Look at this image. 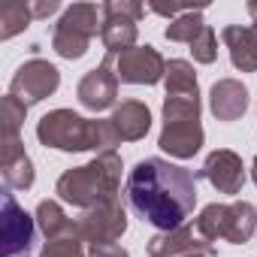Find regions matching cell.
I'll use <instances>...</instances> for the list:
<instances>
[{
  "label": "cell",
  "instance_id": "obj_29",
  "mask_svg": "<svg viewBox=\"0 0 257 257\" xmlns=\"http://www.w3.org/2000/svg\"><path fill=\"white\" fill-rule=\"evenodd\" d=\"M31 10H34V19H49L61 10V4L58 0H37V4H31Z\"/></svg>",
  "mask_w": 257,
  "mask_h": 257
},
{
  "label": "cell",
  "instance_id": "obj_22",
  "mask_svg": "<svg viewBox=\"0 0 257 257\" xmlns=\"http://www.w3.org/2000/svg\"><path fill=\"white\" fill-rule=\"evenodd\" d=\"M203 10H206V7H197V10H191V13L173 19V22L167 25L164 37H167L170 43H185V46H191V43L200 37V31L206 28V22H203Z\"/></svg>",
  "mask_w": 257,
  "mask_h": 257
},
{
  "label": "cell",
  "instance_id": "obj_26",
  "mask_svg": "<svg viewBox=\"0 0 257 257\" xmlns=\"http://www.w3.org/2000/svg\"><path fill=\"white\" fill-rule=\"evenodd\" d=\"M40 257H85L82 248V236H64V239H52L43 245Z\"/></svg>",
  "mask_w": 257,
  "mask_h": 257
},
{
  "label": "cell",
  "instance_id": "obj_19",
  "mask_svg": "<svg viewBox=\"0 0 257 257\" xmlns=\"http://www.w3.org/2000/svg\"><path fill=\"white\" fill-rule=\"evenodd\" d=\"M34 218H37V227L46 236V242L64 239V236H79V221H73L58 200H40Z\"/></svg>",
  "mask_w": 257,
  "mask_h": 257
},
{
  "label": "cell",
  "instance_id": "obj_12",
  "mask_svg": "<svg viewBox=\"0 0 257 257\" xmlns=\"http://www.w3.org/2000/svg\"><path fill=\"white\" fill-rule=\"evenodd\" d=\"M200 176L218 191V194H239L248 182V173H245V164L236 152L230 149H215L206 161H203V170Z\"/></svg>",
  "mask_w": 257,
  "mask_h": 257
},
{
  "label": "cell",
  "instance_id": "obj_14",
  "mask_svg": "<svg viewBox=\"0 0 257 257\" xmlns=\"http://www.w3.org/2000/svg\"><path fill=\"white\" fill-rule=\"evenodd\" d=\"M109 121L121 143H137V140H146V134L152 131V109L143 100H124L112 109Z\"/></svg>",
  "mask_w": 257,
  "mask_h": 257
},
{
  "label": "cell",
  "instance_id": "obj_17",
  "mask_svg": "<svg viewBox=\"0 0 257 257\" xmlns=\"http://www.w3.org/2000/svg\"><path fill=\"white\" fill-rule=\"evenodd\" d=\"M221 40L230 52V64L242 73H257V31L251 25H227Z\"/></svg>",
  "mask_w": 257,
  "mask_h": 257
},
{
  "label": "cell",
  "instance_id": "obj_4",
  "mask_svg": "<svg viewBox=\"0 0 257 257\" xmlns=\"http://www.w3.org/2000/svg\"><path fill=\"white\" fill-rule=\"evenodd\" d=\"M197 233L206 242H233V245H245L254 233H257V209L245 200L236 203H209L203 206V212L194 221Z\"/></svg>",
  "mask_w": 257,
  "mask_h": 257
},
{
  "label": "cell",
  "instance_id": "obj_20",
  "mask_svg": "<svg viewBox=\"0 0 257 257\" xmlns=\"http://www.w3.org/2000/svg\"><path fill=\"white\" fill-rule=\"evenodd\" d=\"M161 115H164V124L200 121V94H167Z\"/></svg>",
  "mask_w": 257,
  "mask_h": 257
},
{
  "label": "cell",
  "instance_id": "obj_23",
  "mask_svg": "<svg viewBox=\"0 0 257 257\" xmlns=\"http://www.w3.org/2000/svg\"><path fill=\"white\" fill-rule=\"evenodd\" d=\"M31 22H34L31 4H22V0L4 4V7H0V40H13V37L22 34Z\"/></svg>",
  "mask_w": 257,
  "mask_h": 257
},
{
  "label": "cell",
  "instance_id": "obj_18",
  "mask_svg": "<svg viewBox=\"0 0 257 257\" xmlns=\"http://www.w3.org/2000/svg\"><path fill=\"white\" fill-rule=\"evenodd\" d=\"M34 161L28 158L19 137H4V182L10 191H28L34 185Z\"/></svg>",
  "mask_w": 257,
  "mask_h": 257
},
{
  "label": "cell",
  "instance_id": "obj_28",
  "mask_svg": "<svg viewBox=\"0 0 257 257\" xmlns=\"http://www.w3.org/2000/svg\"><path fill=\"white\" fill-rule=\"evenodd\" d=\"M191 10H197V7H185V4H170V7H164V4H152L149 7V13H158V16H164V19H179V16H185V13H191Z\"/></svg>",
  "mask_w": 257,
  "mask_h": 257
},
{
  "label": "cell",
  "instance_id": "obj_8",
  "mask_svg": "<svg viewBox=\"0 0 257 257\" xmlns=\"http://www.w3.org/2000/svg\"><path fill=\"white\" fill-rule=\"evenodd\" d=\"M58 85H61V70L43 58H31L16 70V76L10 82V94L31 109L34 103H43L46 97H52L58 91Z\"/></svg>",
  "mask_w": 257,
  "mask_h": 257
},
{
  "label": "cell",
  "instance_id": "obj_2",
  "mask_svg": "<svg viewBox=\"0 0 257 257\" xmlns=\"http://www.w3.org/2000/svg\"><path fill=\"white\" fill-rule=\"evenodd\" d=\"M37 140L46 149L58 152H115L121 143L112 121L106 118H82L73 109H52L37 121Z\"/></svg>",
  "mask_w": 257,
  "mask_h": 257
},
{
  "label": "cell",
  "instance_id": "obj_1",
  "mask_svg": "<svg viewBox=\"0 0 257 257\" xmlns=\"http://www.w3.org/2000/svg\"><path fill=\"white\" fill-rule=\"evenodd\" d=\"M131 209L158 230H176L197 206V176L164 158H146L127 173Z\"/></svg>",
  "mask_w": 257,
  "mask_h": 257
},
{
  "label": "cell",
  "instance_id": "obj_21",
  "mask_svg": "<svg viewBox=\"0 0 257 257\" xmlns=\"http://www.w3.org/2000/svg\"><path fill=\"white\" fill-rule=\"evenodd\" d=\"M164 88H167V94H200L194 64L185 61V58H173V61H167Z\"/></svg>",
  "mask_w": 257,
  "mask_h": 257
},
{
  "label": "cell",
  "instance_id": "obj_25",
  "mask_svg": "<svg viewBox=\"0 0 257 257\" xmlns=\"http://www.w3.org/2000/svg\"><path fill=\"white\" fill-rule=\"evenodd\" d=\"M191 55H194V61L197 64H212L215 58H218V37H215V31L206 25L203 31H200V37L191 43Z\"/></svg>",
  "mask_w": 257,
  "mask_h": 257
},
{
  "label": "cell",
  "instance_id": "obj_27",
  "mask_svg": "<svg viewBox=\"0 0 257 257\" xmlns=\"http://www.w3.org/2000/svg\"><path fill=\"white\" fill-rule=\"evenodd\" d=\"M88 257H131V254L118 242H94L88 245Z\"/></svg>",
  "mask_w": 257,
  "mask_h": 257
},
{
  "label": "cell",
  "instance_id": "obj_13",
  "mask_svg": "<svg viewBox=\"0 0 257 257\" xmlns=\"http://www.w3.org/2000/svg\"><path fill=\"white\" fill-rule=\"evenodd\" d=\"M146 251H149V257H182V254H191V251H206V254H218V248L212 245V242H206L200 233H197V227H191V224H182V227H176V230H161V233H155L152 239H149V245H146Z\"/></svg>",
  "mask_w": 257,
  "mask_h": 257
},
{
  "label": "cell",
  "instance_id": "obj_11",
  "mask_svg": "<svg viewBox=\"0 0 257 257\" xmlns=\"http://www.w3.org/2000/svg\"><path fill=\"white\" fill-rule=\"evenodd\" d=\"M115 76L124 85H158L167 76V61L155 46H137L115 58Z\"/></svg>",
  "mask_w": 257,
  "mask_h": 257
},
{
  "label": "cell",
  "instance_id": "obj_16",
  "mask_svg": "<svg viewBox=\"0 0 257 257\" xmlns=\"http://www.w3.org/2000/svg\"><path fill=\"white\" fill-rule=\"evenodd\" d=\"M209 109L218 121H239L248 109V88L239 79H218L209 91Z\"/></svg>",
  "mask_w": 257,
  "mask_h": 257
},
{
  "label": "cell",
  "instance_id": "obj_9",
  "mask_svg": "<svg viewBox=\"0 0 257 257\" xmlns=\"http://www.w3.org/2000/svg\"><path fill=\"white\" fill-rule=\"evenodd\" d=\"M118 76H115V55H106L100 67L88 70L79 85H76V97L88 112H103V109H115L118 106Z\"/></svg>",
  "mask_w": 257,
  "mask_h": 257
},
{
  "label": "cell",
  "instance_id": "obj_24",
  "mask_svg": "<svg viewBox=\"0 0 257 257\" xmlns=\"http://www.w3.org/2000/svg\"><path fill=\"white\" fill-rule=\"evenodd\" d=\"M25 115H28V106L22 100H16L13 94L4 97V134L7 137H19L22 124H25Z\"/></svg>",
  "mask_w": 257,
  "mask_h": 257
},
{
  "label": "cell",
  "instance_id": "obj_5",
  "mask_svg": "<svg viewBox=\"0 0 257 257\" xmlns=\"http://www.w3.org/2000/svg\"><path fill=\"white\" fill-rule=\"evenodd\" d=\"M100 28H103V7L73 4L64 10V16L52 31V49L67 61H79L88 55V46L100 34Z\"/></svg>",
  "mask_w": 257,
  "mask_h": 257
},
{
  "label": "cell",
  "instance_id": "obj_30",
  "mask_svg": "<svg viewBox=\"0 0 257 257\" xmlns=\"http://www.w3.org/2000/svg\"><path fill=\"white\" fill-rule=\"evenodd\" d=\"M248 16H251V28L257 31V0H251V4H248Z\"/></svg>",
  "mask_w": 257,
  "mask_h": 257
},
{
  "label": "cell",
  "instance_id": "obj_6",
  "mask_svg": "<svg viewBox=\"0 0 257 257\" xmlns=\"http://www.w3.org/2000/svg\"><path fill=\"white\" fill-rule=\"evenodd\" d=\"M146 16V7L137 0H109L103 4V28H100V40L106 55H124L137 49V34H140V19Z\"/></svg>",
  "mask_w": 257,
  "mask_h": 257
},
{
  "label": "cell",
  "instance_id": "obj_31",
  "mask_svg": "<svg viewBox=\"0 0 257 257\" xmlns=\"http://www.w3.org/2000/svg\"><path fill=\"white\" fill-rule=\"evenodd\" d=\"M182 257H212V254H206V251H191V254H182Z\"/></svg>",
  "mask_w": 257,
  "mask_h": 257
},
{
  "label": "cell",
  "instance_id": "obj_7",
  "mask_svg": "<svg viewBox=\"0 0 257 257\" xmlns=\"http://www.w3.org/2000/svg\"><path fill=\"white\" fill-rule=\"evenodd\" d=\"M37 218L28 215L19 200L7 191L4 194V212H0V257H31L34 239H37Z\"/></svg>",
  "mask_w": 257,
  "mask_h": 257
},
{
  "label": "cell",
  "instance_id": "obj_15",
  "mask_svg": "<svg viewBox=\"0 0 257 257\" xmlns=\"http://www.w3.org/2000/svg\"><path fill=\"white\" fill-rule=\"evenodd\" d=\"M206 143V134H203V124L200 121H188V124H164V131L158 137V146L170 155V158H179V161H188L194 158Z\"/></svg>",
  "mask_w": 257,
  "mask_h": 257
},
{
  "label": "cell",
  "instance_id": "obj_32",
  "mask_svg": "<svg viewBox=\"0 0 257 257\" xmlns=\"http://www.w3.org/2000/svg\"><path fill=\"white\" fill-rule=\"evenodd\" d=\"M251 179H254V185H257V158L251 161Z\"/></svg>",
  "mask_w": 257,
  "mask_h": 257
},
{
  "label": "cell",
  "instance_id": "obj_10",
  "mask_svg": "<svg viewBox=\"0 0 257 257\" xmlns=\"http://www.w3.org/2000/svg\"><path fill=\"white\" fill-rule=\"evenodd\" d=\"M79 236L82 242L94 245V242H118L127 230V212L121 206V200H106L94 209H85L79 218Z\"/></svg>",
  "mask_w": 257,
  "mask_h": 257
},
{
  "label": "cell",
  "instance_id": "obj_3",
  "mask_svg": "<svg viewBox=\"0 0 257 257\" xmlns=\"http://www.w3.org/2000/svg\"><path fill=\"white\" fill-rule=\"evenodd\" d=\"M121 155L118 152H103V155H94L88 164L82 167H73L67 173H61L58 185H55V194L76 206V209H94L106 200H115L118 191H121Z\"/></svg>",
  "mask_w": 257,
  "mask_h": 257
}]
</instances>
